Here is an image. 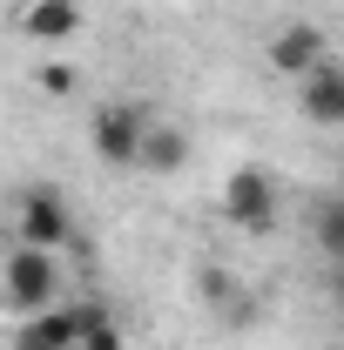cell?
<instances>
[{
  "instance_id": "8fae6325",
  "label": "cell",
  "mask_w": 344,
  "mask_h": 350,
  "mask_svg": "<svg viewBox=\"0 0 344 350\" xmlns=\"http://www.w3.org/2000/svg\"><path fill=\"white\" fill-rule=\"evenodd\" d=\"M34 81H41V94H75L82 75H75L68 61H41V75H34Z\"/></svg>"
},
{
  "instance_id": "5b68a950",
  "label": "cell",
  "mask_w": 344,
  "mask_h": 350,
  "mask_svg": "<svg viewBox=\"0 0 344 350\" xmlns=\"http://www.w3.org/2000/svg\"><path fill=\"white\" fill-rule=\"evenodd\" d=\"M324 61H331V41H324V27H310V21H291V27L270 34V68L291 75V81H304V75L324 68Z\"/></svg>"
},
{
  "instance_id": "3957f363",
  "label": "cell",
  "mask_w": 344,
  "mask_h": 350,
  "mask_svg": "<svg viewBox=\"0 0 344 350\" xmlns=\"http://www.w3.org/2000/svg\"><path fill=\"white\" fill-rule=\"evenodd\" d=\"M14 236H21V250H61V243L75 236V209H68L54 189H21V202H14Z\"/></svg>"
},
{
  "instance_id": "7a4b0ae2",
  "label": "cell",
  "mask_w": 344,
  "mask_h": 350,
  "mask_svg": "<svg viewBox=\"0 0 344 350\" xmlns=\"http://www.w3.org/2000/svg\"><path fill=\"white\" fill-rule=\"evenodd\" d=\"M277 175L263 169V162H243V169H230V182H223V216L236 222V229H250V236H263L270 222H277Z\"/></svg>"
},
{
  "instance_id": "9c48e42d",
  "label": "cell",
  "mask_w": 344,
  "mask_h": 350,
  "mask_svg": "<svg viewBox=\"0 0 344 350\" xmlns=\"http://www.w3.org/2000/svg\"><path fill=\"white\" fill-rule=\"evenodd\" d=\"M75 310H82V337H75L82 350H129V337H122L108 304H75Z\"/></svg>"
},
{
  "instance_id": "30bf717a",
  "label": "cell",
  "mask_w": 344,
  "mask_h": 350,
  "mask_svg": "<svg viewBox=\"0 0 344 350\" xmlns=\"http://www.w3.org/2000/svg\"><path fill=\"white\" fill-rule=\"evenodd\" d=\"M310 236H317L324 256H338V250H344V202H338V196H324V202L310 209Z\"/></svg>"
},
{
  "instance_id": "277c9868",
  "label": "cell",
  "mask_w": 344,
  "mask_h": 350,
  "mask_svg": "<svg viewBox=\"0 0 344 350\" xmlns=\"http://www.w3.org/2000/svg\"><path fill=\"white\" fill-rule=\"evenodd\" d=\"M61 297V262L54 250H14L7 256V304L21 310V317H34Z\"/></svg>"
},
{
  "instance_id": "52a82bcc",
  "label": "cell",
  "mask_w": 344,
  "mask_h": 350,
  "mask_svg": "<svg viewBox=\"0 0 344 350\" xmlns=\"http://www.w3.org/2000/svg\"><path fill=\"white\" fill-rule=\"evenodd\" d=\"M14 27H21L27 41H41V47L75 41V34H82V0H21V7H14Z\"/></svg>"
},
{
  "instance_id": "ba28073f",
  "label": "cell",
  "mask_w": 344,
  "mask_h": 350,
  "mask_svg": "<svg viewBox=\"0 0 344 350\" xmlns=\"http://www.w3.org/2000/svg\"><path fill=\"white\" fill-rule=\"evenodd\" d=\"M182 162H189V135L175 129V122H149L142 155H135V175H175Z\"/></svg>"
},
{
  "instance_id": "8992f818",
  "label": "cell",
  "mask_w": 344,
  "mask_h": 350,
  "mask_svg": "<svg viewBox=\"0 0 344 350\" xmlns=\"http://www.w3.org/2000/svg\"><path fill=\"white\" fill-rule=\"evenodd\" d=\"M297 108H304L310 129H338V122H344V68H338V54L297 81Z\"/></svg>"
},
{
  "instance_id": "6da1fadb",
  "label": "cell",
  "mask_w": 344,
  "mask_h": 350,
  "mask_svg": "<svg viewBox=\"0 0 344 350\" xmlns=\"http://www.w3.org/2000/svg\"><path fill=\"white\" fill-rule=\"evenodd\" d=\"M149 108H135V101H108V108H95V122H88V142H95V155L108 162V169L135 175V155H142V135H149Z\"/></svg>"
}]
</instances>
